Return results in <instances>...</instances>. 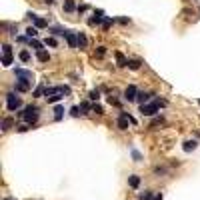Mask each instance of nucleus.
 I'll use <instances>...</instances> for the list:
<instances>
[{
  "label": "nucleus",
  "mask_w": 200,
  "mask_h": 200,
  "mask_svg": "<svg viewBox=\"0 0 200 200\" xmlns=\"http://www.w3.org/2000/svg\"><path fill=\"white\" fill-rule=\"evenodd\" d=\"M4 200H10V198H4Z\"/></svg>",
  "instance_id": "c03bdc74"
},
{
  "label": "nucleus",
  "mask_w": 200,
  "mask_h": 200,
  "mask_svg": "<svg viewBox=\"0 0 200 200\" xmlns=\"http://www.w3.org/2000/svg\"><path fill=\"white\" fill-rule=\"evenodd\" d=\"M80 110H82V108H78V106H72V108H70V114H72V116H80V114H82Z\"/></svg>",
  "instance_id": "473e14b6"
},
{
  "label": "nucleus",
  "mask_w": 200,
  "mask_h": 200,
  "mask_svg": "<svg viewBox=\"0 0 200 200\" xmlns=\"http://www.w3.org/2000/svg\"><path fill=\"white\" fill-rule=\"evenodd\" d=\"M88 98H90V100H98L100 98V90H90V94H88Z\"/></svg>",
  "instance_id": "cd10ccee"
},
{
  "label": "nucleus",
  "mask_w": 200,
  "mask_h": 200,
  "mask_svg": "<svg viewBox=\"0 0 200 200\" xmlns=\"http://www.w3.org/2000/svg\"><path fill=\"white\" fill-rule=\"evenodd\" d=\"M28 18H30L32 22H34V26H36V28H44V26H48V22H46L44 18H40V16H36L34 12H28Z\"/></svg>",
  "instance_id": "1a4fd4ad"
},
{
  "label": "nucleus",
  "mask_w": 200,
  "mask_h": 200,
  "mask_svg": "<svg viewBox=\"0 0 200 200\" xmlns=\"http://www.w3.org/2000/svg\"><path fill=\"white\" fill-rule=\"evenodd\" d=\"M20 106H22L20 96H16V92H8L6 94V108L10 110V112H18Z\"/></svg>",
  "instance_id": "f03ea898"
},
{
  "label": "nucleus",
  "mask_w": 200,
  "mask_h": 200,
  "mask_svg": "<svg viewBox=\"0 0 200 200\" xmlns=\"http://www.w3.org/2000/svg\"><path fill=\"white\" fill-rule=\"evenodd\" d=\"M114 56H116V64H118V66H122V68L128 66V58H126L122 52H114Z\"/></svg>",
  "instance_id": "f8f14e48"
},
{
  "label": "nucleus",
  "mask_w": 200,
  "mask_h": 200,
  "mask_svg": "<svg viewBox=\"0 0 200 200\" xmlns=\"http://www.w3.org/2000/svg\"><path fill=\"white\" fill-rule=\"evenodd\" d=\"M74 10H78L74 0H64V12H74Z\"/></svg>",
  "instance_id": "4468645a"
},
{
  "label": "nucleus",
  "mask_w": 200,
  "mask_h": 200,
  "mask_svg": "<svg viewBox=\"0 0 200 200\" xmlns=\"http://www.w3.org/2000/svg\"><path fill=\"white\" fill-rule=\"evenodd\" d=\"M92 112H96V114H104V108H102L100 104H94V106H92Z\"/></svg>",
  "instance_id": "72a5a7b5"
},
{
  "label": "nucleus",
  "mask_w": 200,
  "mask_h": 200,
  "mask_svg": "<svg viewBox=\"0 0 200 200\" xmlns=\"http://www.w3.org/2000/svg\"><path fill=\"white\" fill-rule=\"evenodd\" d=\"M12 64V56H2V66H10Z\"/></svg>",
  "instance_id": "2f4dec72"
},
{
  "label": "nucleus",
  "mask_w": 200,
  "mask_h": 200,
  "mask_svg": "<svg viewBox=\"0 0 200 200\" xmlns=\"http://www.w3.org/2000/svg\"><path fill=\"white\" fill-rule=\"evenodd\" d=\"M30 46H32L34 50H36V52H40V50H42V46H44V44H42L40 40H36V38H30Z\"/></svg>",
  "instance_id": "6ab92c4d"
},
{
  "label": "nucleus",
  "mask_w": 200,
  "mask_h": 200,
  "mask_svg": "<svg viewBox=\"0 0 200 200\" xmlns=\"http://www.w3.org/2000/svg\"><path fill=\"white\" fill-rule=\"evenodd\" d=\"M88 44V38L84 36V32H78V48H86Z\"/></svg>",
  "instance_id": "a211bd4d"
},
{
  "label": "nucleus",
  "mask_w": 200,
  "mask_h": 200,
  "mask_svg": "<svg viewBox=\"0 0 200 200\" xmlns=\"http://www.w3.org/2000/svg\"><path fill=\"white\" fill-rule=\"evenodd\" d=\"M116 124H118V128H120V130H126V128H128V124H136V120L130 116L128 112H120V116H118Z\"/></svg>",
  "instance_id": "20e7f679"
},
{
  "label": "nucleus",
  "mask_w": 200,
  "mask_h": 200,
  "mask_svg": "<svg viewBox=\"0 0 200 200\" xmlns=\"http://www.w3.org/2000/svg\"><path fill=\"white\" fill-rule=\"evenodd\" d=\"M66 42H68V46H70V48H78V34H74L72 30H68Z\"/></svg>",
  "instance_id": "9d476101"
},
{
  "label": "nucleus",
  "mask_w": 200,
  "mask_h": 200,
  "mask_svg": "<svg viewBox=\"0 0 200 200\" xmlns=\"http://www.w3.org/2000/svg\"><path fill=\"white\" fill-rule=\"evenodd\" d=\"M36 56H38V60H40V62H48V60H50V54L46 52V50H40Z\"/></svg>",
  "instance_id": "aec40b11"
},
{
  "label": "nucleus",
  "mask_w": 200,
  "mask_h": 200,
  "mask_svg": "<svg viewBox=\"0 0 200 200\" xmlns=\"http://www.w3.org/2000/svg\"><path fill=\"white\" fill-rule=\"evenodd\" d=\"M136 98H138V90H136V86H134V84H130V86L124 90V100L134 102Z\"/></svg>",
  "instance_id": "39448f33"
},
{
  "label": "nucleus",
  "mask_w": 200,
  "mask_h": 200,
  "mask_svg": "<svg viewBox=\"0 0 200 200\" xmlns=\"http://www.w3.org/2000/svg\"><path fill=\"white\" fill-rule=\"evenodd\" d=\"M128 184H130V188H138L140 186V176H136V174L128 176Z\"/></svg>",
  "instance_id": "dca6fc26"
},
{
  "label": "nucleus",
  "mask_w": 200,
  "mask_h": 200,
  "mask_svg": "<svg viewBox=\"0 0 200 200\" xmlns=\"http://www.w3.org/2000/svg\"><path fill=\"white\" fill-rule=\"evenodd\" d=\"M88 10V6H86V4H82V6H78V12H80V14H82V12H86Z\"/></svg>",
  "instance_id": "a19ab883"
},
{
  "label": "nucleus",
  "mask_w": 200,
  "mask_h": 200,
  "mask_svg": "<svg viewBox=\"0 0 200 200\" xmlns=\"http://www.w3.org/2000/svg\"><path fill=\"white\" fill-rule=\"evenodd\" d=\"M152 200H162V194H154V198Z\"/></svg>",
  "instance_id": "79ce46f5"
},
{
  "label": "nucleus",
  "mask_w": 200,
  "mask_h": 200,
  "mask_svg": "<svg viewBox=\"0 0 200 200\" xmlns=\"http://www.w3.org/2000/svg\"><path fill=\"white\" fill-rule=\"evenodd\" d=\"M10 126H12V118H4V120H2V130L6 132Z\"/></svg>",
  "instance_id": "bb28decb"
},
{
  "label": "nucleus",
  "mask_w": 200,
  "mask_h": 200,
  "mask_svg": "<svg viewBox=\"0 0 200 200\" xmlns=\"http://www.w3.org/2000/svg\"><path fill=\"white\" fill-rule=\"evenodd\" d=\"M112 22H114V18H104V22H102V28H104V30H108Z\"/></svg>",
  "instance_id": "7c9ffc66"
},
{
  "label": "nucleus",
  "mask_w": 200,
  "mask_h": 200,
  "mask_svg": "<svg viewBox=\"0 0 200 200\" xmlns=\"http://www.w3.org/2000/svg\"><path fill=\"white\" fill-rule=\"evenodd\" d=\"M80 108H82V110H92V104H90V102H82Z\"/></svg>",
  "instance_id": "58836bf2"
},
{
  "label": "nucleus",
  "mask_w": 200,
  "mask_h": 200,
  "mask_svg": "<svg viewBox=\"0 0 200 200\" xmlns=\"http://www.w3.org/2000/svg\"><path fill=\"white\" fill-rule=\"evenodd\" d=\"M30 82L32 80H16V84H14V88H16V92H28L30 90Z\"/></svg>",
  "instance_id": "6e6552de"
},
{
  "label": "nucleus",
  "mask_w": 200,
  "mask_h": 200,
  "mask_svg": "<svg viewBox=\"0 0 200 200\" xmlns=\"http://www.w3.org/2000/svg\"><path fill=\"white\" fill-rule=\"evenodd\" d=\"M160 110V104L158 102H146V104H140V112L144 114V116H156Z\"/></svg>",
  "instance_id": "7ed1b4c3"
},
{
  "label": "nucleus",
  "mask_w": 200,
  "mask_h": 200,
  "mask_svg": "<svg viewBox=\"0 0 200 200\" xmlns=\"http://www.w3.org/2000/svg\"><path fill=\"white\" fill-rule=\"evenodd\" d=\"M62 98H64V96H62V94H52V96H48V98H46V100H48L50 104H54V102H58V100H62Z\"/></svg>",
  "instance_id": "a878e982"
},
{
  "label": "nucleus",
  "mask_w": 200,
  "mask_h": 200,
  "mask_svg": "<svg viewBox=\"0 0 200 200\" xmlns=\"http://www.w3.org/2000/svg\"><path fill=\"white\" fill-rule=\"evenodd\" d=\"M28 126H30V124H20V126H18V132H26Z\"/></svg>",
  "instance_id": "ea45409f"
},
{
  "label": "nucleus",
  "mask_w": 200,
  "mask_h": 200,
  "mask_svg": "<svg viewBox=\"0 0 200 200\" xmlns=\"http://www.w3.org/2000/svg\"><path fill=\"white\" fill-rule=\"evenodd\" d=\"M106 54V46H98V50H96V56L98 58H102Z\"/></svg>",
  "instance_id": "f704fd0d"
},
{
  "label": "nucleus",
  "mask_w": 200,
  "mask_h": 200,
  "mask_svg": "<svg viewBox=\"0 0 200 200\" xmlns=\"http://www.w3.org/2000/svg\"><path fill=\"white\" fill-rule=\"evenodd\" d=\"M128 68H130V70H138V68H140V62L138 60H128Z\"/></svg>",
  "instance_id": "c85d7f7f"
},
{
  "label": "nucleus",
  "mask_w": 200,
  "mask_h": 200,
  "mask_svg": "<svg viewBox=\"0 0 200 200\" xmlns=\"http://www.w3.org/2000/svg\"><path fill=\"white\" fill-rule=\"evenodd\" d=\"M132 158L136 160V162H140V160H142V154H140L138 150H132Z\"/></svg>",
  "instance_id": "c9c22d12"
},
{
  "label": "nucleus",
  "mask_w": 200,
  "mask_h": 200,
  "mask_svg": "<svg viewBox=\"0 0 200 200\" xmlns=\"http://www.w3.org/2000/svg\"><path fill=\"white\" fill-rule=\"evenodd\" d=\"M18 56H20V60H22V62H30V52H28V50H20V54H18Z\"/></svg>",
  "instance_id": "412c9836"
},
{
  "label": "nucleus",
  "mask_w": 200,
  "mask_h": 200,
  "mask_svg": "<svg viewBox=\"0 0 200 200\" xmlns=\"http://www.w3.org/2000/svg\"><path fill=\"white\" fill-rule=\"evenodd\" d=\"M118 22H120V24H130V18H128V16H120Z\"/></svg>",
  "instance_id": "4c0bfd02"
},
{
  "label": "nucleus",
  "mask_w": 200,
  "mask_h": 200,
  "mask_svg": "<svg viewBox=\"0 0 200 200\" xmlns=\"http://www.w3.org/2000/svg\"><path fill=\"white\" fill-rule=\"evenodd\" d=\"M14 74H16V78H20V80H34V74H32V70L16 68V70H14Z\"/></svg>",
  "instance_id": "423d86ee"
},
{
  "label": "nucleus",
  "mask_w": 200,
  "mask_h": 200,
  "mask_svg": "<svg viewBox=\"0 0 200 200\" xmlns=\"http://www.w3.org/2000/svg\"><path fill=\"white\" fill-rule=\"evenodd\" d=\"M152 198H154V194H152V192H144V194H140V196H138V200H152Z\"/></svg>",
  "instance_id": "c756f323"
},
{
  "label": "nucleus",
  "mask_w": 200,
  "mask_h": 200,
  "mask_svg": "<svg viewBox=\"0 0 200 200\" xmlns=\"http://www.w3.org/2000/svg\"><path fill=\"white\" fill-rule=\"evenodd\" d=\"M44 44H46V46H50V48H56V44H58V42H56V38H52V36H50V38H46V40H44Z\"/></svg>",
  "instance_id": "393cba45"
},
{
  "label": "nucleus",
  "mask_w": 200,
  "mask_h": 200,
  "mask_svg": "<svg viewBox=\"0 0 200 200\" xmlns=\"http://www.w3.org/2000/svg\"><path fill=\"white\" fill-rule=\"evenodd\" d=\"M196 146H198L196 140H186V142L182 144V150L184 152H192V150H196Z\"/></svg>",
  "instance_id": "9b49d317"
},
{
  "label": "nucleus",
  "mask_w": 200,
  "mask_h": 200,
  "mask_svg": "<svg viewBox=\"0 0 200 200\" xmlns=\"http://www.w3.org/2000/svg\"><path fill=\"white\" fill-rule=\"evenodd\" d=\"M104 18H106L104 12H102V10H96V12H94V16H92V18L88 20V24H90V26H98V24L104 22Z\"/></svg>",
  "instance_id": "0eeeda50"
},
{
  "label": "nucleus",
  "mask_w": 200,
  "mask_h": 200,
  "mask_svg": "<svg viewBox=\"0 0 200 200\" xmlns=\"http://www.w3.org/2000/svg\"><path fill=\"white\" fill-rule=\"evenodd\" d=\"M2 54L4 56H12V46L10 44H2Z\"/></svg>",
  "instance_id": "b1692460"
},
{
  "label": "nucleus",
  "mask_w": 200,
  "mask_h": 200,
  "mask_svg": "<svg viewBox=\"0 0 200 200\" xmlns=\"http://www.w3.org/2000/svg\"><path fill=\"white\" fill-rule=\"evenodd\" d=\"M160 124H164V118L162 116H156L154 120L150 122V128H156V126H160Z\"/></svg>",
  "instance_id": "4be33fe9"
},
{
  "label": "nucleus",
  "mask_w": 200,
  "mask_h": 200,
  "mask_svg": "<svg viewBox=\"0 0 200 200\" xmlns=\"http://www.w3.org/2000/svg\"><path fill=\"white\" fill-rule=\"evenodd\" d=\"M150 92H138V98H136V102H138V104H146L148 100H150Z\"/></svg>",
  "instance_id": "ddd939ff"
},
{
  "label": "nucleus",
  "mask_w": 200,
  "mask_h": 200,
  "mask_svg": "<svg viewBox=\"0 0 200 200\" xmlns=\"http://www.w3.org/2000/svg\"><path fill=\"white\" fill-rule=\"evenodd\" d=\"M64 116V106H54V120H62Z\"/></svg>",
  "instance_id": "f3484780"
},
{
  "label": "nucleus",
  "mask_w": 200,
  "mask_h": 200,
  "mask_svg": "<svg viewBox=\"0 0 200 200\" xmlns=\"http://www.w3.org/2000/svg\"><path fill=\"white\" fill-rule=\"evenodd\" d=\"M50 32H52L54 36H66V34H68L66 28H60V26H52V28H50Z\"/></svg>",
  "instance_id": "2eb2a0df"
},
{
  "label": "nucleus",
  "mask_w": 200,
  "mask_h": 200,
  "mask_svg": "<svg viewBox=\"0 0 200 200\" xmlns=\"http://www.w3.org/2000/svg\"><path fill=\"white\" fill-rule=\"evenodd\" d=\"M44 94V86H38L36 90H34V96H42Z\"/></svg>",
  "instance_id": "e433bc0d"
},
{
  "label": "nucleus",
  "mask_w": 200,
  "mask_h": 200,
  "mask_svg": "<svg viewBox=\"0 0 200 200\" xmlns=\"http://www.w3.org/2000/svg\"><path fill=\"white\" fill-rule=\"evenodd\" d=\"M44 2L48 4V6H52V4H54V0H44Z\"/></svg>",
  "instance_id": "37998d69"
},
{
  "label": "nucleus",
  "mask_w": 200,
  "mask_h": 200,
  "mask_svg": "<svg viewBox=\"0 0 200 200\" xmlns=\"http://www.w3.org/2000/svg\"><path fill=\"white\" fill-rule=\"evenodd\" d=\"M18 116H22L26 124H32V126H34V122H36L38 116H40V108H38L36 104H28L26 108L22 110V112L18 110Z\"/></svg>",
  "instance_id": "f257e3e1"
},
{
  "label": "nucleus",
  "mask_w": 200,
  "mask_h": 200,
  "mask_svg": "<svg viewBox=\"0 0 200 200\" xmlns=\"http://www.w3.org/2000/svg\"><path fill=\"white\" fill-rule=\"evenodd\" d=\"M36 34H38V28H36V26H28V28H26V36H28V38H34Z\"/></svg>",
  "instance_id": "5701e85b"
}]
</instances>
